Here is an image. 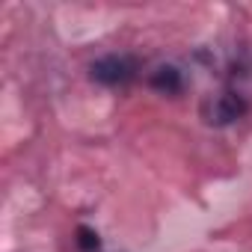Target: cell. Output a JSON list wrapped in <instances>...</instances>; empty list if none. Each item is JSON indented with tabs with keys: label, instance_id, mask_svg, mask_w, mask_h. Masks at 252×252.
I'll return each mask as SVG.
<instances>
[{
	"label": "cell",
	"instance_id": "6da1fadb",
	"mask_svg": "<svg viewBox=\"0 0 252 252\" xmlns=\"http://www.w3.org/2000/svg\"><path fill=\"white\" fill-rule=\"evenodd\" d=\"M137 74H140V63L128 54H104L89 65V77L101 86H110V89L134 83Z\"/></svg>",
	"mask_w": 252,
	"mask_h": 252
},
{
	"label": "cell",
	"instance_id": "7a4b0ae2",
	"mask_svg": "<svg viewBox=\"0 0 252 252\" xmlns=\"http://www.w3.org/2000/svg\"><path fill=\"white\" fill-rule=\"evenodd\" d=\"M246 110H249V101H246L240 92L225 89V92L214 95V98L202 107V116H205L211 125H217V128H225V125H234L237 119H243Z\"/></svg>",
	"mask_w": 252,
	"mask_h": 252
},
{
	"label": "cell",
	"instance_id": "3957f363",
	"mask_svg": "<svg viewBox=\"0 0 252 252\" xmlns=\"http://www.w3.org/2000/svg\"><path fill=\"white\" fill-rule=\"evenodd\" d=\"M149 86L160 95H181L184 86H187V77L178 65H158L152 74H149Z\"/></svg>",
	"mask_w": 252,
	"mask_h": 252
},
{
	"label": "cell",
	"instance_id": "277c9868",
	"mask_svg": "<svg viewBox=\"0 0 252 252\" xmlns=\"http://www.w3.org/2000/svg\"><path fill=\"white\" fill-rule=\"evenodd\" d=\"M74 234H77V237H74V243H77V249H80V252H101V237H98V231H95V228L80 225Z\"/></svg>",
	"mask_w": 252,
	"mask_h": 252
}]
</instances>
